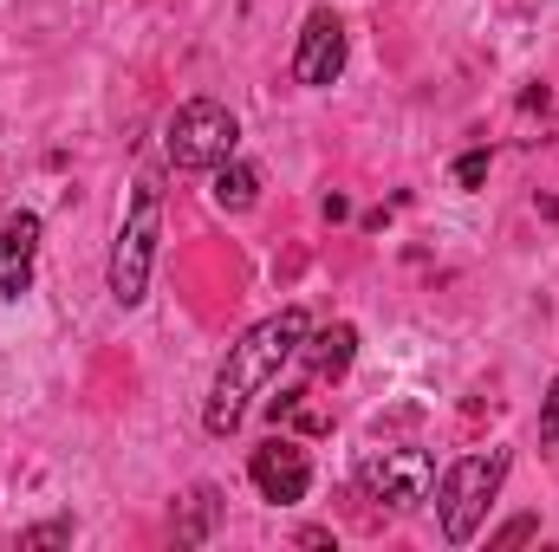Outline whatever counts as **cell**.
I'll return each mask as SVG.
<instances>
[{"label": "cell", "instance_id": "obj_4", "mask_svg": "<svg viewBox=\"0 0 559 552\" xmlns=\"http://www.w3.org/2000/svg\"><path fill=\"white\" fill-rule=\"evenodd\" d=\"M235 137H241V124H235L228 105H215V98H189V105L169 118L163 149H169L176 169H215V163L235 156Z\"/></svg>", "mask_w": 559, "mask_h": 552}, {"label": "cell", "instance_id": "obj_6", "mask_svg": "<svg viewBox=\"0 0 559 552\" xmlns=\"http://www.w3.org/2000/svg\"><path fill=\"white\" fill-rule=\"evenodd\" d=\"M345 72V20L332 7H312L299 26V52H293V79L299 85H332Z\"/></svg>", "mask_w": 559, "mask_h": 552}, {"label": "cell", "instance_id": "obj_12", "mask_svg": "<svg viewBox=\"0 0 559 552\" xmlns=\"http://www.w3.org/2000/svg\"><path fill=\"white\" fill-rule=\"evenodd\" d=\"M481 182H488V149H468L455 163V189H481Z\"/></svg>", "mask_w": 559, "mask_h": 552}, {"label": "cell", "instance_id": "obj_1", "mask_svg": "<svg viewBox=\"0 0 559 552\" xmlns=\"http://www.w3.org/2000/svg\"><path fill=\"white\" fill-rule=\"evenodd\" d=\"M306 312L299 305H280L274 319H261V325H248L241 332V345H228V358H222V371H215V391H209V410H202V429L209 435H235L241 429V416L248 404L267 391L280 377V364L306 345Z\"/></svg>", "mask_w": 559, "mask_h": 552}, {"label": "cell", "instance_id": "obj_8", "mask_svg": "<svg viewBox=\"0 0 559 552\" xmlns=\"http://www.w3.org/2000/svg\"><path fill=\"white\" fill-rule=\"evenodd\" d=\"M33 248H39V215L0 221V299H20L33 286Z\"/></svg>", "mask_w": 559, "mask_h": 552}, {"label": "cell", "instance_id": "obj_5", "mask_svg": "<svg viewBox=\"0 0 559 552\" xmlns=\"http://www.w3.org/2000/svg\"><path fill=\"white\" fill-rule=\"evenodd\" d=\"M358 488H365V501L417 507L423 494L436 488V461H429L423 448H365V461H358Z\"/></svg>", "mask_w": 559, "mask_h": 552}, {"label": "cell", "instance_id": "obj_10", "mask_svg": "<svg viewBox=\"0 0 559 552\" xmlns=\"http://www.w3.org/2000/svg\"><path fill=\"white\" fill-rule=\"evenodd\" d=\"M215 202H222L228 215L254 208V202H261V169H254V163H241V156L215 163Z\"/></svg>", "mask_w": 559, "mask_h": 552}, {"label": "cell", "instance_id": "obj_15", "mask_svg": "<svg viewBox=\"0 0 559 552\" xmlns=\"http://www.w3.org/2000/svg\"><path fill=\"white\" fill-rule=\"evenodd\" d=\"M540 442L559 448V377H554V391H547V404H540Z\"/></svg>", "mask_w": 559, "mask_h": 552}, {"label": "cell", "instance_id": "obj_13", "mask_svg": "<svg viewBox=\"0 0 559 552\" xmlns=\"http://www.w3.org/2000/svg\"><path fill=\"white\" fill-rule=\"evenodd\" d=\"M534 533H540V520H534V514H521V520H508L501 533H488V547H495V552H501V547H521V540H534Z\"/></svg>", "mask_w": 559, "mask_h": 552}, {"label": "cell", "instance_id": "obj_14", "mask_svg": "<svg viewBox=\"0 0 559 552\" xmlns=\"http://www.w3.org/2000/svg\"><path fill=\"white\" fill-rule=\"evenodd\" d=\"M72 540V527L66 520H52V527H33V533H20V547H66Z\"/></svg>", "mask_w": 559, "mask_h": 552}, {"label": "cell", "instance_id": "obj_2", "mask_svg": "<svg viewBox=\"0 0 559 552\" xmlns=\"http://www.w3.org/2000/svg\"><path fill=\"white\" fill-rule=\"evenodd\" d=\"M501 481H508V448H488V455H462V461H449V475H442V488H436L442 540H449V547H468V540L481 533V514H488V501L501 494Z\"/></svg>", "mask_w": 559, "mask_h": 552}, {"label": "cell", "instance_id": "obj_7", "mask_svg": "<svg viewBox=\"0 0 559 552\" xmlns=\"http://www.w3.org/2000/svg\"><path fill=\"white\" fill-rule=\"evenodd\" d=\"M248 475H254L261 501H274V507L306 501V488H312V461H306V448H299V442H286V435H274V442H261V448H254Z\"/></svg>", "mask_w": 559, "mask_h": 552}, {"label": "cell", "instance_id": "obj_11", "mask_svg": "<svg viewBox=\"0 0 559 552\" xmlns=\"http://www.w3.org/2000/svg\"><path fill=\"white\" fill-rule=\"evenodd\" d=\"M209 514H215V488H195V494H189V520L176 527V540H189V547H195V540L209 533Z\"/></svg>", "mask_w": 559, "mask_h": 552}, {"label": "cell", "instance_id": "obj_9", "mask_svg": "<svg viewBox=\"0 0 559 552\" xmlns=\"http://www.w3.org/2000/svg\"><path fill=\"white\" fill-rule=\"evenodd\" d=\"M352 351H358V332H352V325L306 332V358H312L319 377H345V371H352Z\"/></svg>", "mask_w": 559, "mask_h": 552}, {"label": "cell", "instance_id": "obj_3", "mask_svg": "<svg viewBox=\"0 0 559 552\" xmlns=\"http://www.w3.org/2000/svg\"><path fill=\"white\" fill-rule=\"evenodd\" d=\"M156 235H163V195L156 182L143 176L131 208H124V228H118V248H111V299L118 305H138L150 292V261H156Z\"/></svg>", "mask_w": 559, "mask_h": 552}]
</instances>
